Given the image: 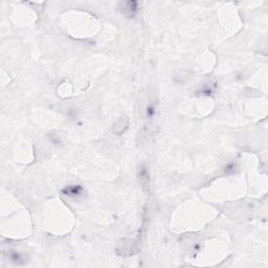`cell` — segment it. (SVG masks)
Listing matches in <instances>:
<instances>
[{
	"mask_svg": "<svg viewBox=\"0 0 268 268\" xmlns=\"http://www.w3.org/2000/svg\"><path fill=\"white\" fill-rule=\"evenodd\" d=\"M62 193L69 197H79L83 194V189L80 185H70L62 191Z\"/></svg>",
	"mask_w": 268,
	"mask_h": 268,
	"instance_id": "6da1fadb",
	"label": "cell"
},
{
	"mask_svg": "<svg viewBox=\"0 0 268 268\" xmlns=\"http://www.w3.org/2000/svg\"><path fill=\"white\" fill-rule=\"evenodd\" d=\"M148 114H149V116L150 117H152L153 116V114H154V108L153 107H148Z\"/></svg>",
	"mask_w": 268,
	"mask_h": 268,
	"instance_id": "7a4b0ae2",
	"label": "cell"
}]
</instances>
